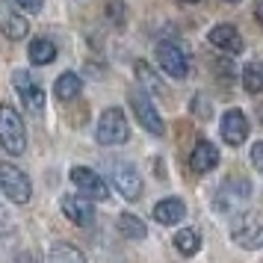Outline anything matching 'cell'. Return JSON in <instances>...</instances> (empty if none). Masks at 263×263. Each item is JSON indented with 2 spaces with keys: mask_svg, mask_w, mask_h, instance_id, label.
<instances>
[{
  "mask_svg": "<svg viewBox=\"0 0 263 263\" xmlns=\"http://www.w3.org/2000/svg\"><path fill=\"white\" fill-rule=\"evenodd\" d=\"M0 145L9 154H24V148H27L24 121H21V116L9 104H0Z\"/></svg>",
  "mask_w": 263,
  "mask_h": 263,
  "instance_id": "cell-1",
  "label": "cell"
},
{
  "mask_svg": "<svg viewBox=\"0 0 263 263\" xmlns=\"http://www.w3.org/2000/svg\"><path fill=\"white\" fill-rule=\"evenodd\" d=\"M95 136L101 145H124L130 139V127H127V119L119 107H109L101 112L95 127Z\"/></svg>",
  "mask_w": 263,
  "mask_h": 263,
  "instance_id": "cell-2",
  "label": "cell"
},
{
  "mask_svg": "<svg viewBox=\"0 0 263 263\" xmlns=\"http://www.w3.org/2000/svg\"><path fill=\"white\" fill-rule=\"evenodd\" d=\"M231 237H234L237 246H242V249H249V251L263 249V213L249 210V213L237 216V222L231 228Z\"/></svg>",
  "mask_w": 263,
  "mask_h": 263,
  "instance_id": "cell-3",
  "label": "cell"
},
{
  "mask_svg": "<svg viewBox=\"0 0 263 263\" xmlns=\"http://www.w3.org/2000/svg\"><path fill=\"white\" fill-rule=\"evenodd\" d=\"M0 190L3 195L15 204H27L30 195H33V183L27 178L24 172L12 163H0Z\"/></svg>",
  "mask_w": 263,
  "mask_h": 263,
  "instance_id": "cell-4",
  "label": "cell"
},
{
  "mask_svg": "<svg viewBox=\"0 0 263 263\" xmlns=\"http://www.w3.org/2000/svg\"><path fill=\"white\" fill-rule=\"evenodd\" d=\"M109 178L116 183V190L127 198V201H136L142 198V178H139V168L133 163H124V160H116L109 166Z\"/></svg>",
  "mask_w": 263,
  "mask_h": 263,
  "instance_id": "cell-5",
  "label": "cell"
},
{
  "mask_svg": "<svg viewBox=\"0 0 263 263\" xmlns=\"http://www.w3.org/2000/svg\"><path fill=\"white\" fill-rule=\"evenodd\" d=\"M12 86H15V92L21 95V104H24L33 116H42V112H45V89L36 83V77L30 71H15Z\"/></svg>",
  "mask_w": 263,
  "mask_h": 263,
  "instance_id": "cell-6",
  "label": "cell"
},
{
  "mask_svg": "<svg viewBox=\"0 0 263 263\" xmlns=\"http://www.w3.org/2000/svg\"><path fill=\"white\" fill-rule=\"evenodd\" d=\"M71 180H74V186L83 192V195H92L95 201H107L109 198V186L104 183V178H101L98 172H92V168L74 166L71 168Z\"/></svg>",
  "mask_w": 263,
  "mask_h": 263,
  "instance_id": "cell-7",
  "label": "cell"
},
{
  "mask_svg": "<svg viewBox=\"0 0 263 263\" xmlns=\"http://www.w3.org/2000/svg\"><path fill=\"white\" fill-rule=\"evenodd\" d=\"M130 107L133 112H136V119H139V124H142L148 133H154V136H163V119H160V112L154 109V104H151V98L145 95V92H133L130 95Z\"/></svg>",
  "mask_w": 263,
  "mask_h": 263,
  "instance_id": "cell-8",
  "label": "cell"
},
{
  "mask_svg": "<svg viewBox=\"0 0 263 263\" xmlns=\"http://www.w3.org/2000/svg\"><path fill=\"white\" fill-rule=\"evenodd\" d=\"M157 62H160V68H163L168 77H186V71H190L186 53H183L178 45H172V42L157 45Z\"/></svg>",
  "mask_w": 263,
  "mask_h": 263,
  "instance_id": "cell-9",
  "label": "cell"
},
{
  "mask_svg": "<svg viewBox=\"0 0 263 263\" xmlns=\"http://www.w3.org/2000/svg\"><path fill=\"white\" fill-rule=\"evenodd\" d=\"M246 136H249V119L242 116V109H228L222 116V139L237 148L246 142Z\"/></svg>",
  "mask_w": 263,
  "mask_h": 263,
  "instance_id": "cell-10",
  "label": "cell"
},
{
  "mask_svg": "<svg viewBox=\"0 0 263 263\" xmlns=\"http://www.w3.org/2000/svg\"><path fill=\"white\" fill-rule=\"evenodd\" d=\"M0 30H3V36L12 39V42H21V39L30 33V24H27V18L18 9H12L9 3H3L0 0Z\"/></svg>",
  "mask_w": 263,
  "mask_h": 263,
  "instance_id": "cell-11",
  "label": "cell"
},
{
  "mask_svg": "<svg viewBox=\"0 0 263 263\" xmlns=\"http://www.w3.org/2000/svg\"><path fill=\"white\" fill-rule=\"evenodd\" d=\"M92 201L95 198H86V195H62V213L71 219L74 225H89L95 219V210H92Z\"/></svg>",
  "mask_w": 263,
  "mask_h": 263,
  "instance_id": "cell-12",
  "label": "cell"
},
{
  "mask_svg": "<svg viewBox=\"0 0 263 263\" xmlns=\"http://www.w3.org/2000/svg\"><path fill=\"white\" fill-rule=\"evenodd\" d=\"M190 166H192V172H198V175L213 172V168L219 166V148H216L213 142H207V139H198L195 148H192V154H190Z\"/></svg>",
  "mask_w": 263,
  "mask_h": 263,
  "instance_id": "cell-13",
  "label": "cell"
},
{
  "mask_svg": "<svg viewBox=\"0 0 263 263\" xmlns=\"http://www.w3.org/2000/svg\"><path fill=\"white\" fill-rule=\"evenodd\" d=\"M207 39H210V45L228 50V53H239L242 50V36H239V30L234 24H216L207 33Z\"/></svg>",
  "mask_w": 263,
  "mask_h": 263,
  "instance_id": "cell-14",
  "label": "cell"
},
{
  "mask_svg": "<svg viewBox=\"0 0 263 263\" xmlns=\"http://www.w3.org/2000/svg\"><path fill=\"white\" fill-rule=\"evenodd\" d=\"M186 216V204L180 198H163V201L154 204V219L160 225H175Z\"/></svg>",
  "mask_w": 263,
  "mask_h": 263,
  "instance_id": "cell-15",
  "label": "cell"
},
{
  "mask_svg": "<svg viewBox=\"0 0 263 263\" xmlns=\"http://www.w3.org/2000/svg\"><path fill=\"white\" fill-rule=\"evenodd\" d=\"M27 53H30V62L33 65H50V62L57 60V45L50 39L42 36V39H33L30 42V50Z\"/></svg>",
  "mask_w": 263,
  "mask_h": 263,
  "instance_id": "cell-16",
  "label": "cell"
},
{
  "mask_svg": "<svg viewBox=\"0 0 263 263\" xmlns=\"http://www.w3.org/2000/svg\"><path fill=\"white\" fill-rule=\"evenodd\" d=\"M53 92H57V98H60V101H74V98L83 92V80H80L77 74L65 71V74H60V77H57Z\"/></svg>",
  "mask_w": 263,
  "mask_h": 263,
  "instance_id": "cell-17",
  "label": "cell"
},
{
  "mask_svg": "<svg viewBox=\"0 0 263 263\" xmlns=\"http://www.w3.org/2000/svg\"><path fill=\"white\" fill-rule=\"evenodd\" d=\"M119 234L127 239H145L148 237V228H145V222L139 219V216L133 213H121L119 216Z\"/></svg>",
  "mask_w": 263,
  "mask_h": 263,
  "instance_id": "cell-18",
  "label": "cell"
},
{
  "mask_svg": "<svg viewBox=\"0 0 263 263\" xmlns=\"http://www.w3.org/2000/svg\"><path fill=\"white\" fill-rule=\"evenodd\" d=\"M175 249H178L180 254H186V257L198 254V249H201V237H198V231H195V228H183V231H178V234H175Z\"/></svg>",
  "mask_w": 263,
  "mask_h": 263,
  "instance_id": "cell-19",
  "label": "cell"
},
{
  "mask_svg": "<svg viewBox=\"0 0 263 263\" xmlns=\"http://www.w3.org/2000/svg\"><path fill=\"white\" fill-rule=\"evenodd\" d=\"M48 263H86L83 251L68 246V242H53V249L48 254Z\"/></svg>",
  "mask_w": 263,
  "mask_h": 263,
  "instance_id": "cell-20",
  "label": "cell"
},
{
  "mask_svg": "<svg viewBox=\"0 0 263 263\" xmlns=\"http://www.w3.org/2000/svg\"><path fill=\"white\" fill-rule=\"evenodd\" d=\"M242 86L249 95H260L263 92V62H249L242 68Z\"/></svg>",
  "mask_w": 263,
  "mask_h": 263,
  "instance_id": "cell-21",
  "label": "cell"
},
{
  "mask_svg": "<svg viewBox=\"0 0 263 263\" xmlns=\"http://www.w3.org/2000/svg\"><path fill=\"white\" fill-rule=\"evenodd\" d=\"M136 74H139V80H142L145 86H151L154 92H163V86H160V83L154 80V71H151V68H148L145 62H139V65H136Z\"/></svg>",
  "mask_w": 263,
  "mask_h": 263,
  "instance_id": "cell-22",
  "label": "cell"
},
{
  "mask_svg": "<svg viewBox=\"0 0 263 263\" xmlns=\"http://www.w3.org/2000/svg\"><path fill=\"white\" fill-rule=\"evenodd\" d=\"M251 166H254V168L263 175V142H254V145H251Z\"/></svg>",
  "mask_w": 263,
  "mask_h": 263,
  "instance_id": "cell-23",
  "label": "cell"
},
{
  "mask_svg": "<svg viewBox=\"0 0 263 263\" xmlns=\"http://www.w3.org/2000/svg\"><path fill=\"white\" fill-rule=\"evenodd\" d=\"M12 6L24 9V12H39V9L45 6V0H12Z\"/></svg>",
  "mask_w": 263,
  "mask_h": 263,
  "instance_id": "cell-24",
  "label": "cell"
},
{
  "mask_svg": "<svg viewBox=\"0 0 263 263\" xmlns=\"http://www.w3.org/2000/svg\"><path fill=\"white\" fill-rule=\"evenodd\" d=\"M257 21H260V24H263V0H260V3H257Z\"/></svg>",
  "mask_w": 263,
  "mask_h": 263,
  "instance_id": "cell-25",
  "label": "cell"
},
{
  "mask_svg": "<svg viewBox=\"0 0 263 263\" xmlns=\"http://www.w3.org/2000/svg\"><path fill=\"white\" fill-rule=\"evenodd\" d=\"M260 121H263V107H260Z\"/></svg>",
  "mask_w": 263,
  "mask_h": 263,
  "instance_id": "cell-26",
  "label": "cell"
},
{
  "mask_svg": "<svg viewBox=\"0 0 263 263\" xmlns=\"http://www.w3.org/2000/svg\"><path fill=\"white\" fill-rule=\"evenodd\" d=\"M228 3H239V0H228Z\"/></svg>",
  "mask_w": 263,
  "mask_h": 263,
  "instance_id": "cell-27",
  "label": "cell"
},
{
  "mask_svg": "<svg viewBox=\"0 0 263 263\" xmlns=\"http://www.w3.org/2000/svg\"><path fill=\"white\" fill-rule=\"evenodd\" d=\"M186 3H195V0H186Z\"/></svg>",
  "mask_w": 263,
  "mask_h": 263,
  "instance_id": "cell-28",
  "label": "cell"
}]
</instances>
